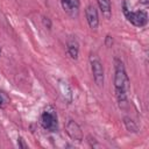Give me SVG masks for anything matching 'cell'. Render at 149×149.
<instances>
[{
  "instance_id": "cell-16",
  "label": "cell",
  "mask_w": 149,
  "mask_h": 149,
  "mask_svg": "<svg viewBox=\"0 0 149 149\" xmlns=\"http://www.w3.org/2000/svg\"><path fill=\"white\" fill-rule=\"evenodd\" d=\"M17 144H19V147H21V148H27V144L23 142V139H22L21 136H19V139H17Z\"/></svg>"
},
{
  "instance_id": "cell-7",
  "label": "cell",
  "mask_w": 149,
  "mask_h": 149,
  "mask_svg": "<svg viewBox=\"0 0 149 149\" xmlns=\"http://www.w3.org/2000/svg\"><path fill=\"white\" fill-rule=\"evenodd\" d=\"M66 50L72 59H77L79 55V43L74 36H70L66 42Z\"/></svg>"
},
{
  "instance_id": "cell-8",
  "label": "cell",
  "mask_w": 149,
  "mask_h": 149,
  "mask_svg": "<svg viewBox=\"0 0 149 149\" xmlns=\"http://www.w3.org/2000/svg\"><path fill=\"white\" fill-rule=\"evenodd\" d=\"M58 87H59V91H61L64 100L68 101V104H70L72 101V91H71L69 84L66 81H64V80H59Z\"/></svg>"
},
{
  "instance_id": "cell-15",
  "label": "cell",
  "mask_w": 149,
  "mask_h": 149,
  "mask_svg": "<svg viewBox=\"0 0 149 149\" xmlns=\"http://www.w3.org/2000/svg\"><path fill=\"white\" fill-rule=\"evenodd\" d=\"M87 139H88V142H90V146H91V147H97V146H99V144L97 143V141H95L94 137L92 139V136H88Z\"/></svg>"
},
{
  "instance_id": "cell-9",
  "label": "cell",
  "mask_w": 149,
  "mask_h": 149,
  "mask_svg": "<svg viewBox=\"0 0 149 149\" xmlns=\"http://www.w3.org/2000/svg\"><path fill=\"white\" fill-rule=\"evenodd\" d=\"M99 9L101 10L102 15L106 19H109L112 15V5H111V0H97Z\"/></svg>"
},
{
  "instance_id": "cell-13",
  "label": "cell",
  "mask_w": 149,
  "mask_h": 149,
  "mask_svg": "<svg viewBox=\"0 0 149 149\" xmlns=\"http://www.w3.org/2000/svg\"><path fill=\"white\" fill-rule=\"evenodd\" d=\"M42 21H43V24H44V26H45L48 29H50V28H51V21H50V19H49V17L43 16Z\"/></svg>"
},
{
  "instance_id": "cell-3",
  "label": "cell",
  "mask_w": 149,
  "mask_h": 149,
  "mask_svg": "<svg viewBox=\"0 0 149 149\" xmlns=\"http://www.w3.org/2000/svg\"><path fill=\"white\" fill-rule=\"evenodd\" d=\"M122 8H123V14H125L126 19H127L128 22H130L133 26L139 27V28H142V27H144V26L148 23V14H147L146 10L140 9V10L133 12V10L128 9L126 1H123Z\"/></svg>"
},
{
  "instance_id": "cell-5",
  "label": "cell",
  "mask_w": 149,
  "mask_h": 149,
  "mask_svg": "<svg viewBox=\"0 0 149 149\" xmlns=\"http://www.w3.org/2000/svg\"><path fill=\"white\" fill-rule=\"evenodd\" d=\"M65 132L66 134L69 135V137L73 141H77V142H81L83 139H84V135H83V130L80 128V126L74 121V120H69L65 125Z\"/></svg>"
},
{
  "instance_id": "cell-18",
  "label": "cell",
  "mask_w": 149,
  "mask_h": 149,
  "mask_svg": "<svg viewBox=\"0 0 149 149\" xmlns=\"http://www.w3.org/2000/svg\"><path fill=\"white\" fill-rule=\"evenodd\" d=\"M0 55H1V49H0Z\"/></svg>"
},
{
  "instance_id": "cell-1",
  "label": "cell",
  "mask_w": 149,
  "mask_h": 149,
  "mask_svg": "<svg viewBox=\"0 0 149 149\" xmlns=\"http://www.w3.org/2000/svg\"><path fill=\"white\" fill-rule=\"evenodd\" d=\"M114 90L119 107L121 109H126L128 105L127 92L129 90V78L123 62L118 57L114 58Z\"/></svg>"
},
{
  "instance_id": "cell-10",
  "label": "cell",
  "mask_w": 149,
  "mask_h": 149,
  "mask_svg": "<svg viewBox=\"0 0 149 149\" xmlns=\"http://www.w3.org/2000/svg\"><path fill=\"white\" fill-rule=\"evenodd\" d=\"M123 125H125L126 129H127L128 132H130V133H137V132H139V126H137L136 122H135L132 118H129V116H125V118H123Z\"/></svg>"
},
{
  "instance_id": "cell-14",
  "label": "cell",
  "mask_w": 149,
  "mask_h": 149,
  "mask_svg": "<svg viewBox=\"0 0 149 149\" xmlns=\"http://www.w3.org/2000/svg\"><path fill=\"white\" fill-rule=\"evenodd\" d=\"M64 1L70 3V5H72V6H74V7H77V8L80 7V1L79 0H64Z\"/></svg>"
},
{
  "instance_id": "cell-6",
  "label": "cell",
  "mask_w": 149,
  "mask_h": 149,
  "mask_svg": "<svg viewBox=\"0 0 149 149\" xmlns=\"http://www.w3.org/2000/svg\"><path fill=\"white\" fill-rule=\"evenodd\" d=\"M85 16H86V21L90 28L97 29L99 26V15H98V10L94 5H88L85 8Z\"/></svg>"
},
{
  "instance_id": "cell-4",
  "label": "cell",
  "mask_w": 149,
  "mask_h": 149,
  "mask_svg": "<svg viewBox=\"0 0 149 149\" xmlns=\"http://www.w3.org/2000/svg\"><path fill=\"white\" fill-rule=\"evenodd\" d=\"M90 64H91V70H92V74H93L95 85L98 87H102L104 81H105V73H104V65H102L100 58L95 54H92L90 56Z\"/></svg>"
},
{
  "instance_id": "cell-12",
  "label": "cell",
  "mask_w": 149,
  "mask_h": 149,
  "mask_svg": "<svg viewBox=\"0 0 149 149\" xmlns=\"http://www.w3.org/2000/svg\"><path fill=\"white\" fill-rule=\"evenodd\" d=\"M7 100H8V99H7L6 94H5L3 92H1V91H0V107H3Z\"/></svg>"
},
{
  "instance_id": "cell-2",
  "label": "cell",
  "mask_w": 149,
  "mask_h": 149,
  "mask_svg": "<svg viewBox=\"0 0 149 149\" xmlns=\"http://www.w3.org/2000/svg\"><path fill=\"white\" fill-rule=\"evenodd\" d=\"M40 123L48 132L55 133L58 130V116H57V111L54 106L48 105L44 107L40 116Z\"/></svg>"
},
{
  "instance_id": "cell-11",
  "label": "cell",
  "mask_w": 149,
  "mask_h": 149,
  "mask_svg": "<svg viewBox=\"0 0 149 149\" xmlns=\"http://www.w3.org/2000/svg\"><path fill=\"white\" fill-rule=\"evenodd\" d=\"M113 43H114L113 37H112L111 35H107V36L105 37V45L109 48V47H112V45H113Z\"/></svg>"
},
{
  "instance_id": "cell-17",
  "label": "cell",
  "mask_w": 149,
  "mask_h": 149,
  "mask_svg": "<svg viewBox=\"0 0 149 149\" xmlns=\"http://www.w3.org/2000/svg\"><path fill=\"white\" fill-rule=\"evenodd\" d=\"M140 3H143V5H148V0H140Z\"/></svg>"
}]
</instances>
